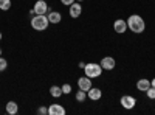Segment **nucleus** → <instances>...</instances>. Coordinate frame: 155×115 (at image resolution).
I'll list each match as a JSON object with an SVG mask.
<instances>
[{"instance_id": "obj_1", "label": "nucleus", "mask_w": 155, "mask_h": 115, "mask_svg": "<svg viewBox=\"0 0 155 115\" xmlns=\"http://www.w3.org/2000/svg\"><path fill=\"white\" fill-rule=\"evenodd\" d=\"M127 28L130 30L132 33H135V34H141L146 30V22H144V19L141 16L132 14V16H129V19H127Z\"/></svg>"}, {"instance_id": "obj_2", "label": "nucleus", "mask_w": 155, "mask_h": 115, "mask_svg": "<svg viewBox=\"0 0 155 115\" xmlns=\"http://www.w3.org/2000/svg\"><path fill=\"white\" fill-rule=\"evenodd\" d=\"M50 25V20L47 17V14H36L31 17V27L36 31H45Z\"/></svg>"}, {"instance_id": "obj_3", "label": "nucleus", "mask_w": 155, "mask_h": 115, "mask_svg": "<svg viewBox=\"0 0 155 115\" xmlns=\"http://www.w3.org/2000/svg\"><path fill=\"white\" fill-rule=\"evenodd\" d=\"M84 73H85V76H88L90 79H92V78H98V76H101V73H102V67H101V64L90 62V64H85Z\"/></svg>"}, {"instance_id": "obj_4", "label": "nucleus", "mask_w": 155, "mask_h": 115, "mask_svg": "<svg viewBox=\"0 0 155 115\" xmlns=\"http://www.w3.org/2000/svg\"><path fill=\"white\" fill-rule=\"evenodd\" d=\"M120 103H121V106H123L124 109L130 110V109H134V107H135V104H137V100H135L132 95H124V96H121Z\"/></svg>"}, {"instance_id": "obj_5", "label": "nucleus", "mask_w": 155, "mask_h": 115, "mask_svg": "<svg viewBox=\"0 0 155 115\" xmlns=\"http://www.w3.org/2000/svg\"><path fill=\"white\" fill-rule=\"evenodd\" d=\"M33 9H34L36 14H47V12L50 11V6H48V3L45 2V0H37V2L34 3V6H33Z\"/></svg>"}, {"instance_id": "obj_6", "label": "nucleus", "mask_w": 155, "mask_h": 115, "mask_svg": "<svg viewBox=\"0 0 155 115\" xmlns=\"http://www.w3.org/2000/svg\"><path fill=\"white\" fill-rule=\"evenodd\" d=\"M68 8H70L68 9L70 17H73V19H78V17L82 14V5H81V2H73Z\"/></svg>"}, {"instance_id": "obj_7", "label": "nucleus", "mask_w": 155, "mask_h": 115, "mask_svg": "<svg viewBox=\"0 0 155 115\" xmlns=\"http://www.w3.org/2000/svg\"><path fill=\"white\" fill-rule=\"evenodd\" d=\"M101 67H102V70H113L115 69V66H116V61H115V58H112V56H106V58H102L101 59Z\"/></svg>"}, {"instance_id": "obj_8", "label": "nucleus", "mask_w": 155, "mask_h": 115, "mask_svg": "<svg viewBox=\"0 0 155 115\" xmlns=\"http://www.w3.org/2000/svg\"><path fill=\"white\" fill-rule=\"evenodd\" d=\"M78 87L81 89L84 92H88L90 87H92V79L88 78V76H81V78H78Z\"/></svg>"}, {"instance_id": "obj_9", "label": "nucleus", "mask_w": 155, "mask_h": 115, "mask_svg": "<svg viewBox=\"0 0 155 115\" xmlns=\"http://www.w3.org/2000/svg\"><path fill=\"white\" fill-rule=\"evenodd\" d=\"M113 30H115V33H118V34L126 33L127 31V22L124 19H116L113 22Z\"/></svg>"}, {"instance_id": "obj_10", "label": "nucleus", "mask_w": 155, "mask_h": 115, "mask_svg": "<svg viewBox=\"0 0 155 115\" xmlns=\"http://www.w3.org/2000/svg\"><path fill=\"white\" fill-rule=\"evenodd\" d=\"M101 96H102V92H101V89H98V87H90V90L87 92V98H90L92 101H98V100H101Z\"/></svg>"}, {"instance_id": "obj_11", "label": "nucleus", "mask_w": 155, "mask_h": 115, "mask_svg": "<svg viewBox=\"0 0 155 115\" xmlns=\"http://www.w3.org/2000/svg\"><path fill=\"white\" fill-rule=\"evenodd\" d=\"M48 115H65V107L62 104H51L48 107Z\"/></svg>"}, {"instance_id": "obj_12", "label": "nucleus", "mask_w": 155, "mask_h": 115, "mask_svg": "<svg viewBox=\"0 0 155 115\" xmlns=\"http://www.w3.org/2000/svg\"><path fill=\"white\" fill-rule=\"evenodd\" d=\"M47 17H48V20H50V23H59L61 20H62V14H61V12L59 11H48L47 12Z\"/></svg>"}, {"instance_id": "obj_13", "label": "nucleus", "mask_w": 155, "mask_h": 115, "mask_svg": "<svg viewBox=\"0 0 155 115\" xmlns=\"http://www.w3.org/2000/svg\"><path fill=\"white\" fill-rule=\"evenodd\" d=\"M149 87H150V81H149V79H146V78L138 79V83H137V89H138L140 92H146Z\"/></svg>"}, {"instance_id": "obj_14", "label": "nucleus", "mask_w": 155, "mask_h": 115, "mask_svg": "<svg viewBox=\"0 0 155 115\" xmlns=\"http://www.w3.org/2000/svg\"><path fill=\"white\" fill-rule=\"evenodd\" d=\"M17 112H19V106H17L16 101H8V103H6V113L16 115Z\"/></svg>"}, {"instance_id": "obj_15", "label": "nucleus", "mask_w": 155, "mask_h": 115, "mask_svg": "<svg viewBox=\"0 0 155 115\" xmlns=\"http://www.w3.org/2000/svg\"><path fill=\"white\" fill-rule=\"evenodd\" d=\"M50 95L53 96V98H59V96H62L64 93H62V89H61L59 86H51V87H50Z\"/></svg>"}, {"instance_id": "obj_16", "label": "nucleus", "mask_w": 155, "mask_h": 115, "mask_svg": "<svg viewBox=\"0 0 155 115\" xmlns=\"http://www.w3.org/2000/svg\"><path fill=\"white\" fill-rule=\"evenodd\" d=\"M85 100H87V92H84V90H81V89H79V92H76V101L84 103Z\"/></svg>"}, {"instance_id": "obj_17", "label": "nucleus", "mask_w": 155, "mask_h": 115, "mask_svg": "<svg viewBox=\"0 0 155 115\" xmlns=\"http://www.w3.org/2000/svg\"><path fill=\"white\" fill-rule=\"evenodd\" d=\"M9 8H11V0H0V9L8 11Z\"/></svg>"}, {"instance_id": "obj_18", "label": "nucleus", "mask_w": 155, "mask_h": 115, "mask_svg": "<svg viewBox=\"0 0 155 115\" xmlns=\"http://www.w3.org/2000/svg\"><path fill=\"white\" fill-rule=\"evenodd\" d=\"M6 69H8V61L0 56V72H5Z\"/></svg>"}, {"instance_id": "obj_19", "label": "nucleus", "mask_w": 155, "mask_h": 115, "mask_svg": "<svg viewBox=\"0 0 155 115\" xmlns=\"http://www.w3.org/2000/svg\"><path fill=\"white\" fill-rule=\"evenodd\" d=\"M146 95H147V98L149 100H155V87H149L147 90H146Z\"/></svg>"}, {"instance_id": "obj_20", "label": "nucleus", "mask_w": 155, "mask_h": 115, "mask_svg": "<svg viewBox=\"0 0 155 115\" xmlns=\"http://www.w3.org/2000/svg\"><path fill=\"white\" fill-rule=\"evenodd\" d=\"M61 89H62V93H64V95H68V93H71V86H70V84H64Z\"/></svg>"}, {"instance_id": "obj_21", "label": "nucleus", "mask_w": 155, "mask_h": 115, "mask_svg": "<svg viewBox=\"0 0 155 115\" xmlns=\"http://www.w3.org/2000/svg\"><path fill=\"white\" fill-rule=\"evenodd\" d=\"M37 113H39V115H48V107L41 106V107L37 109Z\"/></svg>"}, {"instance_id": "obj_22", "label": "nucleus", "mask_w": 155, "mask_h": 115, "mask_svg": "<svg viewBox=\"0 0 155 115\" xmlns=\"http://www.w3.org/2000/svg\"><path fill=\"white\" fill-rule=\"evenodd\" d=\"M73 2H76V0H61V3L62 5H67V6H70Z\"/></svg>"}, {"instance_id": "obj_23", "label": "nucleus", "mask_w": 155, "mask_h": 115, "mask_svg": "<svg viewBox=\"0 0 155 115\" xmlns=\"http://www.w3.org/2000/svg\"><path fill=\"white\" fill-rule=\"evenodd\" d=\"M78 66H79V69H82V70H84V67H85V62H82V61H81L79 64H78Z\"/></svg>"}, {"instance_id": "obj_24", "label": "nucleus", "mask_w": 155, "mask_h": 115, "mask_svg": "<svg viewBox=\"0 0 155 115\" xmlns=\"http://www.w3.org/2000/svg\"><path fill=\"white\" fill-rule=\"evenodd\" d=\"M150 86H152V87H155V78L152 79V83H150Z\"/></svg>"}, {"instance_id": "obj_25", "label": "nucleus", "mask_w": 155, "mask_h": 115, "mask_svg": "<svg viewBox=\"0 0 155 115\" xmlns=\"http://www.w3.org/2000/svg\"><path fill=\"white\" fill-rule=\"evenodd\" d=\"M2 37H3V34H2V31H0V41H2Z\"/></svg>"}, {"instance_id": "obj_26", "label": "nucleus", "mask_w": 155, "mask_h": 115, "mask_svg": "<svg viewBox=\"0 0 155 115\" xmlns=\"http://www.w3.org/2000/svg\"><path fill=\"white\" fill-rule=\"evenodd\" d=\"M0 56H2V48H0Z\"/></svg>"}, {"instance_id": "obj_27", "label": "nucleus", "mask_w": 155, "mask_h": 115, "mask_svg": "<svg viewBox=\"0 0 155 115\" xmlns=\"http://www.w3.org/2000/svg\"><path fill=\"white\" fill-rule=\"evenodd\" d=\"M76 2H84V0H76Z\"/></svg>"}]
</instances>
